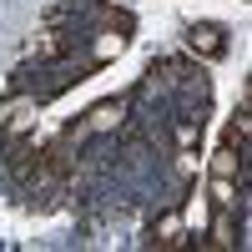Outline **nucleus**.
I'll return each mask as SVG.
<instances>
[{
	"label": "nucleus",
	"mask_w": 252,
	"mask_h": 252,
	"mask_svg": "<svg viewBox=\"0 0 252 252\" xmlns=\"http://www.w3.org/2000/svg\"><path fill=\"white\" fill-rule=\"evenodd\" d=\"M197 131H202V121H182V126H177V141H182V146H192Z\"/></svg>",
	"instance_id": "9"
},
{
	"label": "nucleus",
	"mask_w": 252,
	"mask_h": 252,
	"mask_svg": "<svg viewBox=\"0 0 252 252\" xmlns=\"http://www.w3.org/2000/svg\"><path fill=\"white\" fill-rule=\"evenodd\" d=\"M182 222L192 227V232H202V227H207V197H192V202H187V212H182Z\"/></svg>",
	"instance_id": "6"
},
{
	"label": "nucleus",
	"mask_w": 252,
	"mask_h": 252,
	"mask_svg": "<svg viewBox=\"0 0 252 252\" xmlns=\"http://www.w3.org/2000/svg\"><path fill=\"white\" fill-rule=\"evenodd\" d=\"M207 197H212L217 207H232L237 197H232V177H212V192H207Z\"/></svg>",
	"instance_id": "7"
},
{
	"label": "nucleus",
	"mask_w": 252,
	"mask_h": 252,
	"mask_svg": "<svg viewBox=\"0 0 252 252\" xmlns=\"http://www.w3.org/2000/svg\"><path fill=\"white\" fill-rule=\"evenodd\" d=\"M237 172H242V152L237 146H222L212 157V177H237Z\"/></svg>",
	"instance_id": "4"
},
{
	"label": "nucleus",
	"mask_w": 252,
	"mask_h": 252,
	"mask_svg": "<svg viewBox=\"0 0 252 252\" xmlns=\"http://www.w3.org/2000/svg\"><path fill=\"white\" fill-rule=\"evenodd\" d=\"M121 51H126V35H121V31H101V40H96L91 56H96V61H111V56H121Z\"/></svg>",
	"instance_id": "5"
},
{
	"label": "nucleus",
	"mask_w": 252,
	"mask_h": 252,
	"mask_svg": "<svg viewBox=\"0 0 252 252\" xmlns=\"http://www.w3.org/2000/svg\"><path fill=\"white\" fill-rule=\"evenodd\" d=\"M237 237H232V222H227V207H222V217L212 222V247H232Z\"/></svg>",
	"instance_id": "8"
},
{
	"label": "nucleus",
	"mask_w": 252,
	"mask_h": 252,
	"mask_svg": "<svg viewBox=\"0 0 252 252\" xmlns=\"http://www.w3.org/2000/svg\"><path fill=\"white\" fill-rule=\"evenodd\" d=\"M187 46L202 51L207 61H217V56L227 51V40H222V31H217V26H192V31H187Z\"/></svg>",
	"instance_id": "1"
},
{
	"label": "nucleus",
	"mask_w": 252,
	"mask_h": 252,
	"mask_svg": "<svg viewBox=\"0 0 252 252\" xmlns=\"http://www.w3.org/2000/svg\"><path fill=\"white\" fill-rule=\"evenodd\" d=\"M116 121H121V101H101V106L86 116V131H111Z\"/></svg>",
	"instance_id": "2"
},
{
	"label": "nucleus",
	"mask_w": 252,
	"mask_h": 252,
	"mask_svg": "<svg viewBox=\"0 0 252 252\" xmlns=\"http://www.w3.org/2000/svg\"><path fill=\"white\" fill-rule=\"evenodd\" d=\"M157 247H182V212H161V222H157Z\"/></svg>",
	"instance_id": "3"
}]
</instances>
